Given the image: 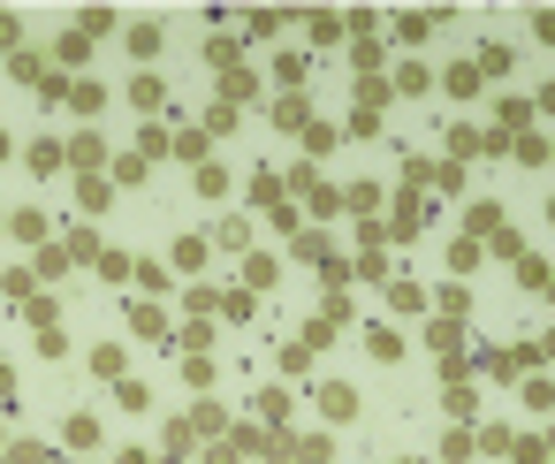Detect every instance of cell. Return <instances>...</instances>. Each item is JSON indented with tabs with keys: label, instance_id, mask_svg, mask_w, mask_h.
<instances>
[{
	"label": "cell",
	"instance_id": "ab89813d",
	"mask_svg": "<svg viewBox=\"0 0 555 464\" xmlns=\"http://www.w3.org/2000/svg\"><path fill=\"white\" fill-rule=\"evenodd\" d=\"M547 456H555V449H547V441H525V434H517V441H509V464H547Z\"/></svg>",
	"mask_w": 555,
	"mask_h": 464
},
{
	"label": "cell",
	"instance_id": "c3c4849f",
	"mask_svg": "<svg viewBox=\"0 0 555 464\" xmlns=\"http://www.w3.org/2000/svg\"><path fill=\"white\" fill-rule=\"evenodd\" d=\"M0 54H24V24H16L9 9H0Z\"/></svg>",
	"mask_w": 555,
	"mask_h": 464
},
{
	"label": "cell",
	"instance_id": "4dcf8cb0",
	"mask_svg": "<svg viewBox=\"0 0 555 464\" xmlns=\"http://www.w3.org/2000/svg\"><path fill=\"white\" fill-rule=\"evenodd\" d=\"M449 153H456V168H464V160H479V130H464V123H456V130H449Z\"/></svg>",
	"mask_w": 555,
	"mask_h": 464
},
{
	"label": "cell",
	"instance_id": "7c38bea8",
	"mask_svg": "<svg viewBox=\"0 0 555 464\" xmlns=\"http://www.w3.org/2000/svg\"><path fill=\"white\" fill-rule=\"evenodd\" d=\"M69 267H77V259H69V244H39V267H31V274H39V282H54V274H69Z\"/></svg>",
	"mask_w": 555,
	"mask_h": 464
},
{
	"label": "cell",
	"instance_id": "bcb514c9",
	"mask_svg": "<svg viewBox=\"0 0 555 464\" xmlns=\"http://www.w3.org/2000/svg\"><path fill=\"white\" fill-rule=\"evenodd\" d=\"M365 350H373V358H403V335H388V327H373V335H365Z\"/></svg>",
	"mask_w": 555,
	"mask_h": 464
},
{
	"label": "cell",
	"instance_id": "9a60e30c",
	"mask_svg": "<svg viewBox=\"0 0 555 464\" xmlns=\"http://www.w3.org/2000/svg\"><path fill=\"white\" fill-rule=\"evenodd\" d=\"M9 77L16 85H47V54H9Z\"/></svg>",
	"mask_w": 555,
	"mask_h": 464
},
{
	"label": "cell",
	"instance_id": "f6af8a7d",
	"mask_svg": "<svg viewBox=\"0 0 555 464\" xmlns=\"http://www.w3.org/2000/svg\"><path fill=\"white\" fill-rule=\"evenodd\" d=\"M517 282H525V289H547V282H555V274H547V267H540V259H532V252H525V259H517Z\"/></svg>",
	"mask_w": 555,
	"mask_h": 464
},
{
	"label": "cell",
	"instance_id": "7a4b0ae2",
	"mask_svg": "<svg viewBox=\"0 0 555 464\" xmlns=\"http://www.w3.org/2000/svg\"><path fill=\"white\" fill-rule=\"evenodd\" d=\"M274 130H297V138H305V130H312V100H305V92H282V100H274Z\"/></svg>",
	"mask_w": 555,
	"mask_h": 464
},
{
	"label": "cell",
	"instance_id": "ee69618b",
	"mask_svg": "<svg viewBox=\"0 0 555 464\" xmlns=\"http://www.w3.org/2000/svg\"><path fill=\"white\" fill-rule=\"evenodd\" d=\"M487 252H494V259H509V267H517V259H525V244H517V236H509V229H494V236H487Z\"/></svg>",
	"mask_w": 555,
	"mask_h": 464
},
{
	"label": "cell",
	"instance_id": "816d5d0a",
	"mask_svg": "<svg viewBox=\"0 0 555 464\" xmlns=\"http://www.w3.org/2000/svg\"><path fill=\"white\" fill-rule=\"evenodd\" d=\"M509 441H517L509 426H479V449H494V456H509Z\"/></svg>",
	"mask_w": 555,
	"mask_h": 464
},
{
	"label": "cell",
	"instance_id": "ba28073f",
	"mask_svg": "<svg viewBox=\"0 0 555 464\" xmlns=\"http://www.w3.org/2000/svg\"><path fill=\"white\" fill-rule=\"evenodd\" d=\"M274 282H282V259H267V252H251V259H244V289L259 297V289H274Z\"/></svg>",
	"mask_w": 555,
	"mask_h": 464
},
{
	"label": "cell",
	"instance_id": "db71d44e",
	"mask_svg": "<svg viewBox=\"0 0 555 464\" xmlns=\"http://www.w3.org/2000/svg\"><path fill=\"white\" fill-rule=\"evenodd\" d=\"M206 464H244V456H236V449H229V434H221V441L206 449Z\"/></svg>",
	"mask_w": 555,
	"mask_h": 464
},
{
	"label": "cell",
	"instance_id": "83f0119b",
	"mask_svg": "<svg viewBox=\"0 0 555 464\" xmlns=\"http://www.w3.org/2000/svg\"><path fill=\"white\" fill-rule=\"evenodd\" d=\"M396 39H403V47H418V39H434V16H396Z\"/></svg>",
	"mask_w": 555,
	"mask_h": 464
},
{
	"label": "cell",
	"instance_id": "603a6c76",
	"mask_svg": "<svg viewBox=\"0 0 555 464\" xmlns=\"http://www.w3.org/2000/svg\"><path fill=\"white\" fill-rule=\"evenodd\" d=\"M289 456H297V464H327L335 441H327V434H305V441H289Z\"/></svg>",
	"mask_w": 555,
	"mask_h": 464
},
{
	"label": "cell",
	"instance_id": "d590c367",
	"mask_svg": "<svg viewBox=\"0 0 555 464\" xmlns=\"http://www.w3.org/2000/svg\"><path fill=\"white\" fill-rule=\"evenodd\" d=\"M388 305H396V312H418L426 289H418V282H388Z\"/></svg>",
	"mask_w": 555,
	"mask_h": 464
},
{
	"label": "cell",
	"instance_id": "3957f363",
	"mask_svg": "<svg viewBox=\"0 0 555 464\" xmlns=\"http://www.w3.org/2000/svg\"><path fill=\"white\" fill-rule=\"evenodd\" d=\"M320 411H327L335 426H350V418H358V388H350V381H327V388H320Z\"/></svg>",
	"mask_w": 555,
	"mask_h": 464
},
{
	"label": "cell",
	"instance_id": "30bf717a",
	"mask_svg": "<svg viewBox=\"0 0 555 464\" xmlns=\"http://www.w3.org/2000/svg\"><path fill=\"white\" fill-rule=\"evenodd\" d=\"M24 160H31V176H54V168H69V145H54V138H39V145H31Z\"/></svg>",
	"mask_w": 555,
	"mask_h": 464
},
{
	"label": "cell",
	"instance_id": "cb8c5ba5",
	"mask_svg": "<svg viewBox=\"0 0 555 464\" xmlns=\"http://www.w3.org/2000/svg\"><path fill=\"white\" fill-rule=\"evenodd\" d=\"M441 85H449V92H456V100H472V92H479V62H456V69H449V77H441Z\"/></svg>",
	"mask_w": 555,
	"mask_h": 464
},
{
	"label": "cell",
	"instance_id": "7402d4cb",
	"mask_svg": "<svg viewBox=\"0 0 555 464\" xmlns=\"http://www.w3.org/2000/svg\"><path fill=\"white\" fill-rule=\"evenodd\" d=\"M259 426H282V434H289V396H282V388L259 396Z\"/></svg>",
	"mask_w": 555,
	"mask_h": 464
},
{
	"label": "cell",
	"instance_id": "4fadbf2b",
	"mask_svg": "<svg viewBox=\"0 0 555 464\" xmlns=\"http://www.w3.org/2000/svg\"><path fill=\"white\" fill-rule=\"evenodd\" d=\"M168 343H176L183 358H206V343H214V320H191V327H183V335H168Z\"/></svg>",
	"mask_w": 555,
	"mask_h": 464
},
{
	"label": "cell",
	"instance_id": "94428289",
	"mask_svg": "<svg viewBox=\"0 0 555 464\" xmlns=\"http://www.w3.org/2000/svg\"><path fill=\"white\" fill-rule=\"evenodd\" d=\"M0 229H9V206H0Z\"/></svg>",
	"mask_w": 555,
	"mask_h": 464
},
{
	"label": "cell",
	"instance_id": "f907efd6",
	"mask_svg": "<svg viewBox=\"0 0 555 464\" xmlns=\"http://www.w3.org/2000/svg\"><path fill=\"white\" fill-rule=\"evenodd\" d=\"M221 130H236V107L229 100H214V115H206V138H221Z\"/></svg>",
	"mask_w": 555,
	"mask_h": 464
},
{
	"label": "cell",
	"instance_id": "f1b7e54d",
	"mask_svg": "<svg viewBox=\"0 0 555 464\" xmlns=\"http://www.w3.org/2000/svg\"><path fill=\"white\" fill-rule=\"evenodd\" d=\"M221 100L244 107V100H251V69H229V77H221Z\"/></svg>",
	"mask_w": 555,
	"mask_h": 464
},
{
	"label": "cell",
	"instance_id": "f5cc1de1",
	"mask_svg": "<svg viewBox=\"0 0 555 464\" xmlns=\"http://www.w3.org/2000/svg\"><path fill=\"white\" fill-rule=\"evenodd\" d=\"M532 39H547V47H555V9H532Z\"/></svg>",
	"mask_w": 555,
	"mask_h": 464
},
{
	"label": "cell",
	"instance_id": "681fc988",
	"mask_svg": "<svg viewBox=\"0 0 555 464\" xmlns=\"http://www.w3.org/2000/svg\"><path fill=\"white\" fill-rule=\"evenodd\" d=\"M509 69V47H479V77H502Z\"/></svg>",
	"mask_w": 555,
	"mask_h": 464
},
{
	"label": "cell",
	"instance_id": "8d00e7d4",
	"mask_svg": "<svg viewBox=\"0 0 555 464\" xmlns=\"http://www.w3.org/2000/svg\"><path fill=\"white\" fill-rule=\"evenodd\" d=\"M115 403H122V411H145L153 388H145V381H115Z\"/></svg>",
	"mask_w": 555,
	"mask_h": 464
},
{
	"label": "cell",
	"instance_id": "e575fe53",
	"mask_svg": "<svg viewBox=\"0 0 555 464\" xmlns=\"http://www.w3.org/2000/svg\"><path fill=\"white\" fill-rule=\"evenodd\" d=\"M130 267H138L130 252H100V282H130Z\"/></svg>",
	"mask_w": 555,
	"mask_h": 464
},
{
	"label": "cell",
	"instance_id": "11a10c76",
	"mask_svg": "<svg viewBox=\"0 0 555 464\" xmlns=\"http://www.w3.org/2000/svg\"><path fill=\"white\" fill-rule=\"evenodd\" d=\"M540 115H555V85H540Z\"/></svg>",
	"mask_w": 555,
	"mask_h": 464
},
{
	"label": "cell",
	"instance_id": "9c48e42d",
	"mask_svg": "<svg viewBox=\"0 0 555 464\" xmlns=\"http://www.w3.org/2000/svg\"><path fill=\"white\" fill-rule=\"evenodd\" d=\"M160 39H168V31H160V16L130 24V54H138V62H153V54H160Z\"/></svg>",
	"mask_w": 555,
	"mask_h": 464
},
{
	"label": "cell",
	"instance_id": "74e56055",
	"mask_svg": "<svg viewBox=\"0 0 555 464\" xmlns=\"http://www.w3.org/2000/svg\"><path fill=\"white\" fill-rule=\"evenodd\" d=\"M441 403H449V418H456V426H472V411H479V396H472V388H449Z\"/></svg>",
	"mask_w": 555,
	"mask_h": 464
},
{
	"label": "cell",
	"instance_id": "836d02e7",
	"mask_svg": "<svg viewBox=\"0 0 555 464\" xmlns=\"http://www.w3.org/2000/svg\"><path fill=\"white\" fill-rule=\"evenodd\" d=\"M479 252H487V244H472V236H456V244H449V267H456V274H472V267H479Z\"/></svg>",
	"mask_w": 555,
	"mask_h": 464
},
{
	"label": "cell",
	"instance_id": "f546056e",
	"mask_svg": "<svg viewBox=\"0 0 555 464\" xmlns=\"http://www.w3.org/2000/svg\"><path fill=\"white\" fill-rule=\"evenodd\" d=\"M130 100H138L145 115H160V100H168V92H160V77H138V85H130Z\"/></svg>",
	"mask_w": 555,
	"mask_h": 464
},
{
	"label": "cell",
	"instance_id": "ac0fdd59",
	"mask_svg": "<svg viewBox=\"0 0 555 464\" xmlns=\"http://www.w3.org/2000/svg\"><path fill=\"white\" fill-rule=\"evenodd\" d=\"M289 252H297V259H312V267H327V259H335V252H327V236H320V229H305V236H289Z\"/></svg>",
	"mask_w": 555,
	"mask_h": 464
},
{
	"label": "cell",
	"instance_id": "f35d334b",
	"mask_svg": "<svg viewBox=\"0 0 555 464\" xmlns=\"http://www.w3.org/2000/svg\"><path fill=\"white\" fill-rule=\"evenodd\" d=\"M191 434H229V418H221V403H198V411H191Z\"/></svg>",
	"mask_w": 555,
	"mask_h": 464
},
{
	"label": "cell",
	"instance_id": "277c9868",
	"mask_svg": "<svg viewBox=\"0 0 555 464\" xmlns=\"http://www.w3.org/2000/svg\"><path fill=\"white\" fill-rule=\"evenodd\" d=\"M229 449H236V456H274V434H267L259 418H244V426H229Z\"/></svg>",
	"mask_w": 555,
	"mask_h": 464
},
{
	"label": "cell",
	"instance_id": "1f68e13d",
	"mask_svg": "<svg viewBox=\"0 0 555 464\" xmlns=\"http://www.w3.org/2000/svg\"><path fill=\"white\" fill-rule=\"evenodd\" d=\"M145 168H153L145 153H122V160H115V191H122V183H145Z\"/></svg>",
	"mask_w": 555,
	"mask_h": 464
},
{
	"label": "cell",
	"instance_id": "6f0895ef",
	"mask_svg": "<svg viewBox=\"0 0 555 464\" xmlns=\"http://www.w3.org/2000/svg\"><path fill=\"white\" fill-rule=\"evenodd\" d=\"M115 464H145V449H122V456H115Z\"/></svg>",
	"mask_w": 555,
	"mask_h": 464
},
{
	"label": "cell",
	"instance_id": "d6986e66",
	"mask_svg": "<svg viewBox=\"0 0 555 464\" xmlns=\"http://www.w3.org/2000/svg\"><path fill=\"white\" fill-rule=\"evenodd\" d=\"M130 327H138V335H153V343H168V320H160V305H130Z\"/></svg>",
	"mask_w": 555,
	"mask_h": 464
},
{
	"label": "cell",
	"instance_id": "2e32d148",
	"mask_svg": "<svg viewBox=\"0 0 555 464\" xmlns=\"http://www.w3.org/2000/svg\"><path fill=\"white\" fill-rule=\"evenodd\" d=\"M69 107H77V115H85V123H100V107H107V92H100V85H85V77H77V92H69Z\"/></svg>",
	"mask_w": 555,
	"mask_h": 464
},
{
	"label": "cell",
	"instance_id": "d4e9b609",
	"mask_svg": "<svg viewBox=\"0 0 555 464\" xmlns=\"http://www.w3.org/2000/svg\"><path fill=\"white\" fill-rule=\"evenodd\" d=\"M9 229H16L24 244H54V236H47V214H9Z\"/></svg>",
	"mask_w": 555,
	"mask_h": 464
},
{
	"label": "cell",
	"instance_id": "ffe728a7",
	"mask_svg": "<svg viewBox=\"0 0 555 464\" xmlns=\"http://www.w3.org/2000/svg\"><path fill=\"white\" fill-rule=\"evenodd\" d=\"M426 343H434L441 358H456V343H464V320H434V327H426Z\"/></svg>",
	"mask_w": 555,
	"mask_h": 464
},
{
	"label": "cell",
	"instance_id": "d6a6232c",
	"mask_svg": "<svg viewBox=\"0 0 555 464\" xmlns=\"http://www.w3.org/2000/svg\"><path fill=\"white\" fill-rule=\"evenodd\" d=\"M214 236H221V252H244V244H251V221H236V214H229Z\"/></svg>",
	"mask_w": 555,
	"mask_h": 464
},
{
	"label": "cell",
	"instance_id": "8992f818",
	"mask_svg": "<svg viewBox=\"0 0 555 464\" xmlns=\"http://www.w3.org/2000/svg\"><path fill=\"white\" fill-rule=\"evenodd\" d=\"M380 229H388V236H403V244H411V236H418V229H426V214H418V198H396V214H388V221H380Z\"/></svg>",
	"mask_w": 555,
	"mask_h": 464
},
{
	"label": "cell",
	"instance_id": "be15d7a7",
	"mask_svg": "<svg viewBox=\"0 0 555 464\" xmlns=\"http://www.w3.org/2000/svg\"><path fill=\"white\" fill-rule=\"evenodd\" d=\"M160 464H183V456H160Z\"/></svg>",
	"mask_w": 555,
	"mask_h": 464
},
{
	"label": "cell",
	"instance_id": "52a82bcc",
	"mask_svg": "<svg viewBox=\"0 0 555 464\" xmlns=\"http://www.w3.org/2000/svg\"><path fill=\"white\" fill-rule=\"evenodd\" d=\"M494 229H502V206H494V198H479V206L464 214V236H472V244H487Z\"/></svg>",
	"mask_w": 555,
	"mask_h": 464
},
{
	"label": "cell",
	"instance_id": "e7e4bbea",
	"mask_svg": "<svg viewBox=\"0 0 555 464\" xmlns=\"http://www.w3.org/2000/svg\"><path fill=\"white\" fill-rule=\"evenodd\" d=\"M0 464H9V449H0Z\"/></svg>",
	"mask_w": 555,
	"mask_h": 464
},
{
	"label": "cell",
	"instance_id": "9f6ffc18",
	"mask_svg": "<svg viewBox=\"0 0 555 464\" xmlns=\"http://www.w3.org/2000/svg\"><path fill=\"white\" fill-rule=\"evenodd\" d=\"M9 388H16V373H9V365H0V403H9Z\"/></svg>",
	"mask_w": 555,
	"mask_h": 464
},
{
	"label": "cell",
	"instance_id": "7dc6e473",
	"mask_svg": "<svg viewBox=\"0 0 555 464\" xmlns=\"http://www.w3.org/2000/svg\"><path fill=\"white\" fill-rule=\"evenodd\" d=\"M92 441H100V418L77 411V418H69V449H92Z\"/></svg>",
	"mask_w": 555,
	"mask_h": 464
},
{
	"label": "cell",
	"instance_id": "7bdbcfd3",
	"mask_svg": "<svg viewBox=\"0 0 555 464\" xmlns=\"http://www.w3.org/2000/svg\"><path fill=\"white\" fill-rule=\"evenodd\" d=\"M69 259H77V267H100V236L77 229V236H69Z\"/></svg>",
	"mask_w": 555,
	"mask_h": 464
},
{
	"label": "cell",
	"instance_id": "6125c7cd",
	"mask_svg": "<svg viewBox=\"0 0 555 464\" xmlns=\"http://www.w3.org/2000/svg\"><path fill=\"white\" fill-rule=\"evenodd\" d=\"M547 221H555V198H547Z\"/></svg>",
	"mask_w": 555,
	"mask_h": 464
},
{
	"label": "cell",
	"instance_id": "4316f807",
	"mask_svg": "<svg viewBox=\"0 0 555 464\" xmlns=\"http://www.w3.org/2000/svg\"><path fill=\"white\" fill-rule=\"evenodd\" d=\"M350 31H343V16H312V47H343Z\"/></svg>",
	"mask_w": 555,
	"mask_h": 464
},
{
	"label": "cell",
	"instance_id": "8fae6325",
	"mask_svg": "<svg viewBox=\"0 0 555 464\" xmlns=\"http://www.w3.org/2000/svg\"><path fill=\"white\" fill-rule=\"evenodd\" d=\"M85 54H92V39H85V31H62V39H54V62H62V77H69Z\"/></svg>",
	"mask_w": 555,
	"mask_h": 464
},
{
	"label": "cell",
	"instance_id": "5b68a950",
	"mask_svg": "<svg viewBox=\"0 0 555 464\" xmlns=\"http://www.w3.org/2000/svg\"><path fill=\"white\" fill-rule=\"evenodd\" d=\"M77 206L85 214H107L115 206V176H77Z\"/></svg>",
	"mask_w": 555,
	"mask_h": 464
},
{
	"label": "cell",
	"instance_id": "6da1fadb",
	"mask_svg": "<svg viewBox=\"0 0 555 464\" xmlns=\"http://www.w3.org/2000/svg\"><path fill=\"white\" fill-rule=\"evenodd\" d=\"M69 168H77V176H107V145H100V130H77V138H69Z\"/></svg>",
	"mask_w": 555,
	"mask_h": 464
},
{
	"label": "cell",
	"instance_id": "484cf974",
	"mask_svg": "<svg viewBox=\"0 0 555 464\" xmlns=\"http://www.w3.org/2000/svg\"><path fill=\"white\" fill-rule=\"evenodd\" d=\"M198 267H206V236H183L176 244V274H198Z\"/></svg>",
	"mask_w": 555,
	"mask_h": 464
},
{
	"label": "cell",
	"instance_id": "03108f58",
	"mask_svg": "<svg viewBox=\"0 0 555 464\" xmlns=\"http://www.w3.org/2000/svg\"><path fill=\"white\" fill-rule=\"evenodd\" d=\"M547 160H555V145H547Z\"/></svg>",
	"mask_w": 555,
	"mask_h": 464
},
{
	"label": "cell",
	"instance_id": "5bb4252c",
	"mask_svg": "<svg viewBox=\"0 0 555 464\" xmlns=\"http://www.w3.org/2000/svg\"><path fill=\"white\" fill-rule=\"evenodd\" d=\"M472 449H479V434H472V426H449V434H441V464H464Z\"/></svg>",
	"mask_w": 555,
	"mask_h": 464
},
{
	"label": "cell",
	"instance_id": "b9f144b4",
	"mask_svg": "<svg viewBox=\"0 0 555 464\" xmlns=\"http://www.w3.org/2000/svg\"><path fill=\"white\" fill-rule=\"evenodd\" d=\"M138 153H145V160H160V153H176V145H168V130H160V123H145V138H138Z\"/></svg>",
	"mask_w": 555,
	"mask_h": 464
},
{
	"label": "cell",
	"instance_id": "680465c9",
	"mask_svg": "<svg viewBox=\"0 0 555 464\" xmlns=\"http://www.w3.org/2000/svg\"><path fill=\"white\" fill-rule=\"evenodd\" d=\"M547 358H555V335H547V343H540V365H547Z\"/></svg>",
	"mask_w": 555,
	"mask_h": 464
},
{
	"label": "cell",
	"instance_id": "91938a15",
	"mask_svg": "<svg viewBox=\"0 0 555 464\" xmlns=\"http://www.w3.org/2000/svg\"><path fill=\"white\" fill-rule=\"evenodd\" d=\"M0 160H9V138H0Z\"/></svg>",
	"mask_w": 555,
	"mask_h": 464
},
{
	"label": "cell",
	"instance_id": "e0dca14e",
	"mask_svg": "<svg viewBox=\"0 0 555 464\" xmlns=\"http://www.w3.org/2000/svg\"><path fill=\"white\" fill-rule=\"evenodd\" d=\"M176 153H183L191 168H206V160H214V138H206V130H183V138H176Z\"/></svg>",
	"mask_w": 555,
	"mask_h": 464
},
{
	"label": "cell",
	"instance_id": "44dd1931",
	"mask_svg": "<svg viewBox=\"0 0 555 464\" xmlns=\"http://www.w3.org/2000/svg\"><path fill=\"white\" fill-rule=\"evenodd\" d=\"M92 373H100V381H130V373H122V343H100V350H92Z\"/></svg>",
	"mask_w": 555,
	"mask_h": 464
},
{
	"label": "cell",
	"instance_id": "60d3db41",
	"mask_svg": "<svg viewBox=\"0 0 555 464\" xmlns=\"http://www.w3.org/2000/svg\"><path fill=\"white\" fill-rule=\"evenodd\" d=\"M77 31H85V39H100V31H115V9H85V16H77Z\"/></svg>",
	"mask_w": 555,
	"mask_h": 464
}]
</instances>
